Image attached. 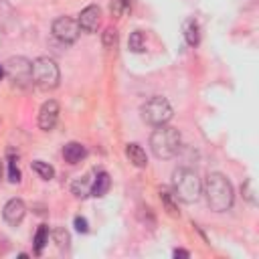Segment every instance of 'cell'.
I'll return each mask as SVG.
<instances>
[{
	"label": "cell",
	"instance_id": "4",
	"mask_svg": "<svg viewBox=\"0 0 259 259\" xmlns=\"http://www.w3.org/2000/svg\"><path fill=\"white\" fill-rule=\"evenodd\" d=\"M30 77H32V83L36 87H40V89H55L59 85V79H61L59 65L51 57H38V59L32 61Z\"/></svg>",
	"mask_w": 259,
	"mask_h": 259
},
{
	"label": "cell",
	"instance_id": "7",
	"mask_svg": "<svg viewBox=\"0 0 259 259\" xmlns=\"http://www.w3.org/2000/svg\"><path fill=\"white\" fill-rule=\"evenodd\" d=\"M79 24L71 16H59L53 20V34L63 42H75L79 36Z\"/></svg>",
	"mask_w": 259,
	"mask_h": 259
},
{
	"label": "cell",
	"instance_id": "10",
	"mask_svg": "<svg viewBox=\"0 0 259 259\" xmlns=\"http://www.w3.org/2000/svg\"><path fill=\"white\" fill-rule=\"evenodd\" d=\"M99 16H101L99 6L91 4V6H87V8H83V10H81L77 24H79V28H81V30H85V32H95V30H97V26H99Z\"/></svg>",
	"mask_w": 259,
	"mask_h": 259
},
{
	"label": "cell",
	"instance_id": "11",
	"mask_svg": "<svg viewBox=\"0 0 259 259\" xmlns=\"http://www.w3.org/2000/svg\"><path fill=\"white\" fill-rule=\"evenodd\" d=\"M85 154H87V150H85V146L79 144V142H69V144H65V148H63V156H65V160H67L69 164L81 162V160L85 158Z\"/></svg>",
	"mask_w": 259,
	"mask_h": 259
},
{
	"label": "cell",
	"instance_id": "5",
	"mask_svg": "<svg viewBox=\"0 0 259 259\" xmlns=\"http://www.w3.org/2000/svg\"><path fill=\"white\" fill-rule=\"evenodd\" d=\"M142 119L150 125H164L172 119V105L164 97H152L140 107Z\"/></svg>",
	"mask_w": 259,
	"mask_h": 259
},
{
	"label": "cell",
	"instance_id": "17",
	"mask_svg": "<svg viewBox=\"0 0 259 259\" xmlns=\"http://www.w3.org/2000/svg\"><path fill=\"white\" fill-rule=\"evenodd\" d=\"M127 49H130L132 53H142V51L146 49V40H144L142 30H134V32L130 34V38H127Z\"/></svg>",
	"mask_w": 259,
	"mask_h": 259
},
{
	"label": "cell",
	"instance_id": "13",
	"mask_svg": "<svg viewBox=\"0 0 259 259\" xmlns=\"http://www.w3.org/2000/svg\"><path fill=\"white\" fill-rule=\"evenodd\" d=\"M182 32H184V38H186V42H188L190 47H196V45L200 42V28H198V24H196L194 18L184 20Z\"/></svg>",
	"mask_w": 259,
	"mask_h": 259
},
{
	"label": "cell",
	"instance_id": "8",
	"mask_svg": "<svg viewBox=\"0 0 259 259\" xmlns=\"http://www.w3.org/2000/svg\"><path fill=\"white\" fill-rule=\"evenodd\" d=\"M57 119H59V103L55 99H47L38 111V127L51 132L57 125Z\"/></svg>",
	"mask_w": 259,
	"mask_h": 259
},
{
	"label": "cell",
	"instance_id": "22",
	"mask_svg": "<svg viewBox=\"0 0 259 259\" xmlns=\"http://www.w3.org/2000/svg\"><path fill=\"white\" fill-rule=\"evenodd\" d=\"M101 40H103V47H107V49H111V47H115V42H117V30L115 28H105V32H103V36H101Z\"/></svg>",
	"mask_w": 259,
	"mask_h": 259
},
{
	"label": "cell",
	"instance_id": "28",
	"mask_svg": "<svg viewBox=\"0 0 259 259\" xmlns=\"http://www.w3.org/2000/svg\"><path fill=\"white\" fill-rule=\"evenodd\" d=\"M0 178H2V166H0Z\"/></svg>",
	"mask_w": 259,
	"mask_h": 259
},
{
	"label": "cell",
	"instance_id": "16",
	"mask_svg": "<svg viewBox=\"0 0 259 259\" xmlns=\"http://www.w3.org/2000/svg\"><path fill=\"white\" fill-rule=\"evenodd\" d=\"M132 6H134V0H113L111 2V14L115 18H121V16L132 12Z\"/></svg>",
	"mask_w": 259,
	"mask_h": 259
},
{
	"label": "cell",
	"instance_id": "20",
	"mask_svg": "<svg viewBox=\"0 0 259 259\" xmlns=\"http://www.w3.org/2000/svg\"><path fill=\"white\" fill-rule=\"evenodd\" d=\"M47 243H49V227L47 225H40L38 231H36V235H34V251L40 253Z\"/></svg>",
	"mask_w": 259,
	"mask_h": 259
},
{
	"label": "cell",
	"instance_id": "6",
	"mask_svg": "<svg viewBox=\"0 0 259 259\" xmlns=\"http://www.w3.org/2000/svg\"><path fill=\"white\" fill-rule=\"evenodd\" d=\"M30 69H32V61L24 57H10L4 63V75H8L18 85H28V81H32Z\"/></svg>",
	"mask_w": 259,
	"mask_h": 259
},
{
	"label": "cell",
	"instance_id": "27",
	"mask_svg": "<svg viewBox=\"0 0 259 259\" xmlns=\"http://www.w3.org/2000/svg\"><path fill=\"white\" fill-rule=\"evenodd\" d=\"M2 77H4V67L0 65V79H2Z\"/></svg>",
	"mask_w": 259,
	"mask_h": 259
},
{
	"label": "cell",
	"instance_id": "9",
	"mask_svg": "<svg viewBox=\"0 0 259 259\" xmlns=\"http://www.w3.org/2000/svg\"><path fill=\"white\" fill-rule=\"evenodd\" d=\"M24 214H26V206H24V202H22L20 198H10V200L4 204V208H2V217H4V221H6L10 227L20 225L22 219H24Z\"/></svg>",
	"mask_w": 259,
	"mask_h": 259
},
{
	"label": "cell",
	"instance_id": "26",
	"mask_svg": "<svg viewBox=\"0 0 259 259\" xmlns=\"http://www.w3.org/2000/svg\"><path fill=\"white\" fill-rule=\"evenodd\" d=\"M174 257H190V253L184 251V249H176V251H174Z\"/></svg>",
	"mask_w": 259,
	"mask_h": 259
},
{
	"label": "cell",
	"instance_id": "18",
	"mask_svg": "<svg viewBox=\"0 0 259 259\" xmlns=\"http://www.w3.org/2000/svg\"><path fill=\"white\" fill-rule=\"evenodd\" d=\"M30 166H32V170H34L42 180H51V178L55 176V168H53L51 164L42 162V160H34Z\"/></svg>",
	"mask_w": 259,
	"mask_h": 259
},
{
	"label": "cell",
	"instance_id": "19",
	"mask_svg": "<svg viewBox=\"0 0 259 259\" xmlns=\"http://www.w3.org/2000/svg\"><path fill=\"white\" fill-rule=\"evenodd\" d=\"M51 237H53V241L57 243V247H59V249H69L71 237H69V233H67L63 227H57V229H53V231H51Z\"/></svg>",
	"mask_w": 259,
	"mask_h": 259
},
{
	"label": "cell",
	"instance_id": "2",
	"mask_svg": "<svg viewBox=\"0 0 259 259\" xmlns=\"http://www.w3.org/2000/svg\"><path fill=\"white\" fill-rule=\"evenodd\" d=\"M172 192L176 200H182L186 204L196 202L202 194V182L198 174L190 168H176L172 172Z\"/></svg>",
	"mask_w": 259,
	"mask_h": 259
},
{
	"label": "cell",
	"instance_id": "1",
	"mask_svg": "<svg viewBox=\"0 0 259 259\" xmlns=\"http://www.w3.org/2000/svg\"><path fill=\"white\" fill-rule=\"evenodd\" d=\"M202 194L206 198V204L210 206V210L214 212H225L233 206V200H235V192H233V186L229 182V178L221 172H210L206 178H204V184H202Z\"/></svg>",
	"mask_w": 259,
	"mask_h": 259
},
{
	"label": "cell",
	"instance_id": "12",
	"mask_svg": "<svg viewBox=\"0 0 259 259\" xmlns=\"http://www.w3.org/2000/svg\"><path fill=\"white\" fill-rule=\"evenodd\" d=\"M125 156L136 168H146V164H148V156L142 150V146H138V144H127L125 146Z\"/></svg>",
	"mask_w": 259,
	"mask_h": 259
},
{
	"label": "cell",
	"instance_id": "24",
	"mask_svg": "<svg viewBox=\"0 0 259 259\" xmlns=\"http://www.w3.org/2000/svg\"><path fill=\"white\" fill-rule=\"evenodd\" d=\"M75 229H77L79 233H87V231H89L87 219H83V217H75Z\"/></svg>",
	"mask_w": 259,
	"mask_h": 259
},
{
	"label": "cell",
	"instance_id": "14",
	"mask_svg": "<svg viewBox=\"0 0 259 259\" xmlns=\"http://www.w3.org/2000/svg\"><path fill=\"white\" fill-rule=\"evenodd\" d=\"M109 174L107 172H99L93 182H91V196H103L109 190Z\"/></svg>",
	"mask_w": 259,
	"mask_h": 259
},
{
	"label": "cell",
	"instance_id": "25",
	"mask_svg": "<svg viewBox=\"0 0 259 259\" xmlns=\"http://www.w3.org/2000/svg\"><path fill=\"white\" fill-rule=\"evenodd\" d=\"M243 194H245V198H247L249 202L255 204V196H253V190H251V180L245 182V186H243Z\"/></svg>",
	"mask_w": 259,
	"mask_h": 259
},
{
	"label": "cell",
	"instance_id": "23",
	"mask_svg": "<svg viewBox=\"0 0 259 259\" xmlns=\"http://www.w3.org/2000/svg\"><path fill=\"white\" fill-rule=\"evenodd\" d=\"M8 178H10V182H20V170H18V166H16V160H8Z\"/></svg>",
	"mask_w": 259,
	"mask_h": 259
},
{
	"label": "cell",
	"instance_id": "15",
	"mask_svg": "<svg viewBox=\"0 0 259 259\" xmlns=\"http://www.w3.org/2000/svg\"><path fill=\"white\" fill-rule=\"evenodd\" d=\"M71 190H73V194H75V196H79V198H85L87 194H91V180H89L87 176H83V178H77V180L71 184Z\"/></svg>",
	"mask_w": 259,
	"mask_h": 259
},
{
	"label": "cell",
	"instance_id": "3",
	"mask_svg": "<svg viewBox=\"0 0 259 259\" xmlns=\"http://www.w3.org/2000/svg\"><path fill=\"white\" fill-rule=\"evenodd\" d=\"M180 134L178 130L170 127V125H156V130L152 132L150 136V150L156 158H162V160H168V158H174L180 150Z\"/></svg>",
	"mask_w": 259,
	"mask_h": 259
},
{
	"label": "cell",
	"instance_id": "21",
	"mask_svg": "<svg viewBox=\"0 0 259 259\" xmlns=\"http://www.w3.org/2000/svg\"><path fill=\"white\" fill-rule=\"evenodd\" d=\"M172 196H174V194H170V190H166V188H162V190H160V200L164 202V206H166L168 214H172V217H178V208H176V204H174Z\"/></svg>",
	"mask_w": 259,
	"mask_h": 259
}]
</instances>
